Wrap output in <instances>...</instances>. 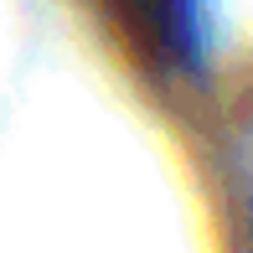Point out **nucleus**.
I'll use <instances>...</instances> for the list:
<instances>
[{
	"label": "nucleus",
	"mask_w": 253,
	"mask_h": 253,
	"mask_svg": "<svg viewBox=\"0 0 253 253\" xmlns=\"http://www.w3.org/2000/svg\"><path fill=\"white\" fill-rule=\"evenodd\" d=\"M124 16V31H134L140 47L160 52L166 62H186L197 47L191 26V0H114Z\"/></svg>",
	"instance_id": "obj_1"
}]
</instances>
